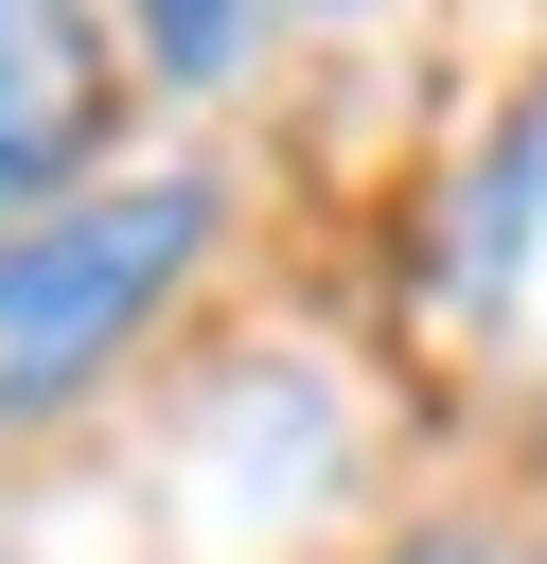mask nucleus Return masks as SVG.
I'll return each instance as SVG.
<instances>
[{"label": "nucleus", "instance_id": "nucleus-7", "mask_svg": "<svg viewBox=\"0 0 547 564\" xmlns=\"http://www.w3.org/2000/svg\"><path fill=\"white\" fill-rule=\"evenodd\" d=\"M0 564H18V529H0Z\"/></svg>", "mask_w": 547, "mask_h": 564}, {"label": "nucleus", "instance_id": "nucleus-2", "mask_svg": "<svg viewBox=\"0 0 547 564\" xmlns=\"http://www.w3.org/2000/svg\"><path fill=\"white\" fill-rule=\"evenodd\" d=\"M124 106H141V53H124L106 0H0V229L106 194Z\"/></svg>", "mask_w": 547, "mask_h": 564}, {"label": "nucleus", "instance_id": "nucleus-1", "mask_svg": "<svg viewBox=\"0 0 547 564\" xmlns=\"http://www.w3.org/2000/svg\"><path fill=\"white\" fill-rule=\"evenodd\" d=\"M229 212H247L229 159H124L106 194L0 229V458L53 441V423H88L176 335V300L229 264Z\"/></svg>", "mask_w": 547, "mask_h": 564}, {"label": "nucleus", "instance_id": "nucleus-4", "mask_svg": "<svg viewBox=\"0 0 547 564\" xmlns=\"http://www.w3.org/2000/svg\"><path fill=\"white\" fill-rule=\"evenodd\" d=\"M106 18H124L141 88H176V106L247 88V53H265V0H106Z\"/></svg>", "mask_w": 547, "mask_h": 564}, {"label": "nucleus", "instance_id": "nucleus-6", "mask_svg": "<svg viewBox=\"0 0 547 564\" xmlns=\"http://www.w3.org/2000/svg\"><path fill=\"white\" fill-rule=\"evenodd\" d=\"M265 18H388V0H265Z\"/></svg>", "mask_w": 547, "mask_h": 564}, {"label": "nucleus", "instance_id": "nucleus-5", "mask_svg": "<svg viewBox=\"0 0 547 564\" xmlns=\"http://www.w3.org/2000/svg\"><path fill=\"white\" fill-rule=\"evenodd\" d=\"M353 564H547L529 529H494V511H406L388 546H353Z\"/></svg>", "mask_w": 547, "mask_h": 564}, {"label": "nucleus", "instance_id": "nucleus-3", "mask_svg": "<svg viewBox=\"0 0 547 564\" xmlns=\"http://www.w3.org/2000/svg\"><path fill=\"white\" fill-rule=\"evenodd\" d=\"M529 282H547V70H512V88L476 106L459 176L423 194V300H441L459 335L529 317Z\"/></svg>", "mask_w": 547, "mask_h": 564}]
</instances>
